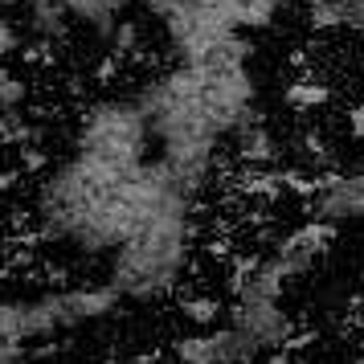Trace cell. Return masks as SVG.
<instances>
[{
	"label": "cell",
	"mask_w": 364,
	"mask_h": 364,
	"mask_svg": "<svg viewBox=\"0 0 364 364\" xmlns=\"http://www.w3.org/2000/svg\"><path fill=\"white\" fill-rule=\"evenodd\" d=\"M160 156L139 164H111L70 151L37 176L29 193L33 237L74 258H111L123 242L164 213L197 209Z\"/></svg>",
	"instance_id": "6da1fadb"
},
{
	"label": "cell",
	"mask_w": 364,
	"mask_h": 364,
	"mask_svg": "<svg viewBox=\"0 0 364 364\" xmlns=\"http://www.w3.org/2000/svg\"><path fill=\"white\" fill-rule=\"evenodd\" d=\"M200 205L164 213L135 233L132 242L107 258V282L123 299L135 303H160L181 299L193 270H197V233H200Z\"/></svg>",
	"instance_id": "7a4b0ae2"
},
{
	"label": "cell",
	"mask_w": 364,
	"mask_h": 364,
	"mask_svg": "<svg viewBox=\"0 0 364 364\" xmlns=\"http://www.w3.org/2000/svg\"><path fill=\"white\" fill-rule=\"evenodd\" d=\"M70 151L111 164H139L151 156V127L132 95H107L78 111Z\"/></svg>",
	"instance_id": "3957f363"
},
{
	"label": "cell",
	"mask_w": 364,
	"mask_h": 364,
	"mask_svg": "<svg viewBox=\"0 0 364 364\" xmlns=\"http://www.w3.org/2000/svg\"><path fill=\"white\" fill-rule=\"evenodd\" d=\"M237 336L250 344L254 360H270V356H282L287 348H295L299 340V323L295 315L287 311L282 303H230L225 311Z\"/></svg>",
	"instance_id": "277c9868"
},
{
	"label": "cell",
	"mask_w": 364,
	"mask_h": 364,
	"mask_svg": "<svg viewBox=\"0 0 364 364\" xmlns=\"http://www.w3.org/2000/svg\"><path fill=\"white\" fill-rule=\"evenodd\" d=\"M307 217L328 230L364 221V164L315 181L307 193Z\"/></svg>",
	"instance_id": "5b68a950"
},
{
	"label": "cell",
	"mask_w": 364,
	"mask_h": 364,
	"mask_svg": "<svg viewBox=\"0 0 364 364\" xmlns=\"http://www.w3.org/2000/svg\"><path fill=\"white\" fill-rule=\"evenodd\" d=\"M328 250H331V230L319 225V221H311V217H303L299 225L282 230L279 237L270 242L266 258L279 266L287 279H307V274H315V270L323 266Z\"/></svg>",
	"instance_id": "8992f818"
},
{
	"label": "cell",
	"mask_w": 364,
	"mask_h": 364,
	"mask_svg": "<svg viewBox=\"0 0 364 364\" xmlns=\"http://www.w3.org/2000/svg\"><path fill=\"white\" fill-rule=\"evenodd\" d=\"M172 352H176V364H258L250 344L237 336V328L230 319L181 336Z\"/></svg>",
	"instance_id": "52a82bcc"
},
{
	"label": "cell",
	"mask_w": 364,
	"mask_h": 364,
	"mask_svg": "<svg viewBox=\"0 0 364 364\" xmlns=\"http://www.w3.org/2000/svg\"><path fill=\"white\" fill-rule=\"evenodd\" d=\"M70 13L66 0H29L25 4V29H29V46L25 53L33 58H50L53 50H62L70 37Z\"/></svg>",
	"instance_id": "ba28073f"
},
{
	"label": "cell",
	"mask_w": 364,
	"mask_h": 364,
	"mask_svg": "<svg viewBox=\"0 0 364 364\" xmlns=\"http://www.w3.org/2000/svg\"><path fill=\"white\" fill-rule=\"evenodd\" d=\"M287 274L270 262L266 254L250 258L246 266H237L230 274V295L233 303H282L287 299Z\"/></svg>",
	"instance_id": "9c48e42d"
},
{
	"label": "cell",
	"mask_w": 364,
	"mask_h": 364,
	"mask_svg": "<svg viewBox=\"0 0 364 364\" xmlns=\"http://www.w3.org/2000/svg\"><path fill=\"white\" fill-rule=\"evenodd\" d=\"M66 13L78 29H86L99 41H111L119 33V17H123L111 0H66Z\"/></svg>",
	"instance_id": "30bf717a"
},
{
	"label": "cell",
	"mask_w": 364,
	"mask_h": 364,
	"mask_svg": "<svg viewBox=\"0 0 364 364\" xmlns=\"http://www.w3.org/2000/svg\"><path fill=\"white\" fill-rule=\"evenodd\" d=\"M225 311H230V307H225L217 295H188V291L181 295V315L193 323V328H213V323L225 319Z\"/></svg>",
	"instance_id": "8fae6325"
},
{
	"label": "cell",
	"mask_w": 364,
	"mask_h": 364,
	"mask_svg": "<svg viewBox=\"0 0 364 364\" xmlns=\"http://www.w3.org/2000/svg\"><path fill=\"white\" fill-rule=\"evenodd\" d=\"M29 111V78L0 66V115H25Z\"/></svg>",
	"instance_id": "7c38bea8"
},
{
	"label": "cell",
	"mask_w": 364,
	"mask_h": 364,
	"mask_svg": "<svg viewBox=\"0 0 364 364\" xmlns=\"http://www.w3.org/2000/svg\"><path fill=\"white\" fill-rule=\"evenodd\" d=\"M331 86H323V82H315V78H299L291 90H287V102L291 107H299V111H319V107H328L331 102Z\"/></svg>",
	"instance_id": "4fadbf2b"
},
{
	"label": "cell",
	"mask_w": 364,
	"mask_h": 364,
	"mask_svg": "<svg viewBox=\"0 0 364 364\" xmlns=\"http://www.w3.org/2000/svg\"><path fill=\"white\" fill-rule=\"evenodd\" d=\"M17 53H25V29L9 13H0V66L9 58H17Z\"/></svg>",
	"instance_id": "5bb4252c"
},
{
	"label": "cell",
	"mask_w": 364,
	"mask_h": 364,
	"mask_svg": "<svg viewBox=\"0 0 364 364\" xmlns=\"http://www.w3.org/2000/svg\"><path fill=\"white\" fill-rule=\"evenodd\" d=\"M340 13V33H352L364 46V0H336Z\"/></svg>",
	"instance_id": "9a60e30c"
},
{
	"label": "cell",
	"mask_w": 364,
	"mask_h": 364,
	"mask_svg": "<svg viewBox=\"0 0 364 364\" xmlns=\"http://www.w3.org/2000/svg\"><path fill=\"white\" fill-rule=\"evenodd\" d=\"M46 352L50 348H33V344H21V340H0V364H33Z\"/></svg>",
	"instance_id": "2e32d148"
},
{
	"label": "cell",
	"mask_w": 364,
	"mask_h": 364,
	"mask_svg": "<svg viewBox=\"0 0 364 364\" xmlns=\"http://www.w3.org/2000/svg\"><path fill=\"white\" fill-rule=\"evenodd\" d=\"M348 323H352L356 331H364V295L360 299L352 295V303H348Z\"/></svg>",
	"instance_id": "e0dca14e"
},
{
	"label": "cell",
	"mask_w": 364,
	"mask_h": 364,
	"mask_svg": "<svg viewBox=\"0 0 364 364\" xmlns=\"http://www.w3.org/2000/svg\"><path fill=\"white\" fill-rule=\"evenodd\" d=\"M262 364H328V360H291V356L282 352V356H270V360H262ZM356 364H364V356H356Z\"/></svg>",
	"instance_id": "ac0fdd59"
},
{
	"label": "cell",
	"mask_w": 364,
	"mask_h": 364,
	"mask_svg": "<svg viewBox=\"0 0 364 364\" xmlns=\"http://www.w3.org/2000/svg\"><path fill=\"white\" fill-rule=\"evenodd\" d=\"M111 4H115L119 13H127V9H135V4H148V0H111Z\"/></svg>",
	"instance_id": "d6986e66"
},
{
	"label": "cell",
	"mask_w": 364,
	"mask_h": 364,
	"mask_svg": "<svg viewBox=\"0 0 364 364\" xmlns=\"http://www.w3.org/2000/svg\"><path fill=\"white\" fill-rule=\"evenodd\" d=\"M29 0H0V13H9V9H25Z\"/></svg>",
	"instance_id": "ffe728a7"
},
{
	"label": "cell",
	"mask_w": 364,
	"mask_h": 364,
	"mask_svg": "<svg viewBox=\"0 0 364 364\" xmlns=\"http://www.w3.org/2000/svg\"><path fill=\"white\" fill-rule=\"evenodd\" d=\"M356 282L364 287V246H360V254H356Z\"/></svg>",
	"instance_id": "44dd1931"
},
{
	"label": "cell",
	"mask_w": 364,
	"mask_h": 364,
	"mask_svg": "<svg viewBox=\"0 0 364 364\" xmlns=\"http://www.w3.org/2000/svg\"><path fill=\"white\" fill-rule=\"evenodd\" d=\"M0 299H4V282H0Z\"/></svg>",
	"instance_id": "7402d4cb"
}]
</instances>
